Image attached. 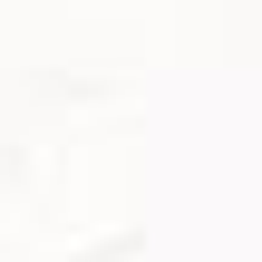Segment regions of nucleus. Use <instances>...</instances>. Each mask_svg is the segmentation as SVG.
Returning <instances> with one entry per match:
<instances>
[]
</instances>
